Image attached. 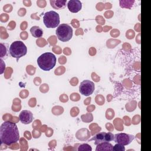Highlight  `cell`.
Segmentation results:
<instances>
[{"label": "cell", "mask_w": 151, "mask_h": 151, "mask_svg": "<svg viewBox=\"0 0 151 151\" xmlns=\"http://www.w3.org/2000/svg\"><path fill=\"white\" fill-rule=\"evenodd\" d=\"M19 139V130L15 123L6 121L1 124L0 127V140L1 143L11 146L17 142Z\"/></svg>", "instance_id": "1"}, {"label": "cell", "mask_w": 151, "mask_h": 151, "mask_svg": "<svg viewBox=\"0 0 151 151\" xmlns=\"http://www.w3.org/2000/svg\"><path fill=\"white\" fill-rule=\"evenodd\" d=\"M56 57L52 52H45L37 58V64L39 67L44 71H50L52 69L56 64Z\"/></svg>", "instance_id": "2"}, {"label": "cell", "mask_w": 151, "mask_h": 151, "mask_svg": "<svg viewBox=\"0 0 151 151\" xmlns=\"http://www.w3.org/2000/svg\"><path fill=\"white\" fill-rule=\"evenodd\" d=\"M9 51L12 57L18 59L27 54V48L21 41H15L11 44Z\"/></svg>", "instance_id": "3"}, {"label": "cell", "mask_w": 151, "mask_h": 151, "mask_svg": "<svg viewBox=\"0 0 151 151\" xmlns=\"http://www.w3.org/2000/svg\"><path fill=\"white\" fill-rule=\"evenodd\" d=\"M55 32L58 40L63 42L68 41L73 37V29L71 26L67 24L59 25Z\"/></svg>", "instance_id": "4"}, {"label": "cell", "mask_w": 151, "mask_h": 151, "mask_svg": "<svg viewBox=\"0 0 151 151\" xmlns=\"http://www.w3.org/2000/svg\"><path fill=\"white\" fill-rule=\"evenodd\" d=\"M43 22L47 28H55L60 24L59 14L54 11L47 12L43 16Z\"/></svg>", "instance_id": "5"}, {"label": "cell", "mask_w": 151, "mask_h": 151, "mask_svg": "<svg viewBox=\"0 0 151 151\" xmlns=\"http://www.w3.org/2000/svg\"><path fill=\"white\" fill-rule=\"evenodd\" d=\"M94 88L95 86L93 82L88 80H85L80 83L79 91L83 96H88L92 94L94 91Z\"/></svg>", "instance_id": "6"}, {"label": "cell", "mask_w": 151, "mask_h": 151, "mask_svg": "<svg viewBox=\"0 0 151 151\" xmlns=\"http://www.w3.org/2000/svg\"><path fill=\"white\" fill-rule=\"evenodd\" d=\"M134 139V136L132 134L120 133L114 135V140L116 143L120 144L123 146L129 145Z\"/></svg>", "instance_id": "7"}, {"label": "cell", "mask_w": 151, "mask_h": 151, "mask_svg": "<svg viewBox=\"0 0 151 151\" xmlns=\"http://www.w3.org/2000/svg\"><path fill=\"white\" fill-rule=\"evenodd\" d=\"M91 140H94V144L97 145L98 144L104 142H109L110 141L114 140V135L111 132H100L97 133L89 140V141Z\"/></svg>", "instance_id": "8"}, {"label": "cell", "mask_w": 151, "mask_h": 151, "mask_svg": "<svg viewBox=\"0 0 151 151\" xmlns=\"http://www.w3.org/2000/svg\"><path fill=\"white\" fill-rule=\"evenodd\" d=\"M19 119L22 123L28 124L32 122L33 114L32 112L29 110H22L19 115Z\"/></svg>", "instance_id": "9"}, {"label": "cell", "mask_w": 151, "mask_h": 151, "mask_svg": "<svg viewBox=\"0 0 151 151\" xmlns=\"http://www.w3.org/2000/svg\"><path fill=\"white\" fill-rule=\"evenodd\" d=\"M67 7L71 12L77 13L81 10L82 5L78 0H70L68 2Z\"/></svg>", "instance_id": "10"}, {"label": "cell", "mask_w": 151, "mask_h": 151, "mask_svg": "<svg viewBox=\"0 0 151 151\" xmlns=\"http://www.w3.org/2000/svg\"><path fill=\"white\" fill-rule=\"evenodd\" d=\"M51 6L56 9H61L65 7L67 1L65 0H60V1H54L51 0L50 1Z\"/></svg>", "instance_id": "11"}, {"label": "cell", "mask_w": 151, "mask_h": 151, "mask_svg": "<svg viewBox=\"0 0 151 151\" xmlns=\"http://www.w3.org/2000/svg\"><path fill=\"white\" fill-rule=\"evenodd\" d=\"M113 145L108 142H104L99 143L97 145L96 150V151H103V150H111L112 151Z\"/></svg>", "instance_id": "12"}, {"label": "cell", "mask_w": 151, "mask_h": 151, "mask_svg": "<svg viewBox=\"0 0 151 151\" xmlns=\"http://www.w3.org/2000/svg\"><path fill=\"white\" fill-rule=\"evenodd\" d=\"M31 35L35 38H40L43 35L42 29L38 26H33L30 29Z\"/></svg>", "instance_id": "13"}, {"label": "cell", "mask_w": 151, "mask_h": 151, "mask_svg": "<svg viewBox=\"0 0 151 151\" xmlns=\"http://www.w3.org/2000/svg\"><path fill=\"white\" fill-rule=\"evenodd\" d=\"M92 149L91 147V146L90 145H88V144L84 143V144H82L78 148V151H81V150H87V151H91Z\"/></svg>", "instance_id": "14"}, {"label": "cell", "mask_w": 151, "mask_h": 151, "mask_svg": "<svg viewBox=\"0 0 151 151\" xmlns=\"http://www.w3.org/2000/svg\"><path fill=\"white\" fill-rule=\"evenodd\" d=\"M112 150L113 151H124L125 148L123 145H122L119 143H116L114 146H113Z\"/></svg>", "instance_id": "15"}]
</instances>
